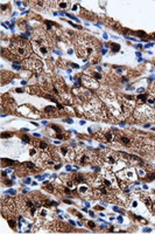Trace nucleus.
I'll return each instance as SVG.
<instances>
[{
    "instance_id": "obj_17",
    "label": "nucleus",
    "mask_w": 155,
    "mask_h": 234,
    "mask_svg": "<svg viewBox=\"0 0 155 234\" xmlns=\"http://www.w3.org/2000/svg\"><path fill=\"white\" fill-rule=\"evenodd\" d=\"M44 111H46V113H54L55 108H54V106H47L46 109H44Z\"/></svg>"
},
{
    "instance_id": "obj_12",
    "label": "nucleus",
    "mask_w": 155,
    "mask_h": 234,
    "mask_svg": "<svg viewBox=\"0 0 155 234\" xmlns=\"http://www.w3.org/2000/svg\"><path fill=\"white\" fill-rule=\"evenodd\" d=\"M40 148H41V150H42L43 152H50V148L48 146V144L44 143V142H40Z\"/></svg>"
},
{
    "instance_id": "obj_21",
    "label": "nucleus",
    "mask_w": 155,
    "mask_h": 234,
    "mask_svg": "<svg viewBox=\"0 0 155 234\" xmlns=\"http://www.w3.org/2000/svg\"><path fill=\"white\" fill-rule=\"evenodd\" d=\"M13 68H14V69H16V70H20V67H19L18 64H15V63H13Z\"/></svg>"
},
{
    "instance_id": "obj_6",
    "label": "nucleus",
    "mask_w": 155,
    "mask_h": 234,
    "mask_svg": "<svg viewBox=\"0 0 155 234\" xmlns=\"http://www.w3.org/2000/svg\"><path fill=\"white\" fill-rule=\"evenodd\" d=\"M81 81H82L83 85L86 87V88H90V89H98L99 88V82H98L97 80H94L93 77H91V76L83 75L82 77H81Z\"/></svg>"
},
{
    "instance_id": "obj_27",
    "label": "nucleus",
    "mask_w": 155,
    "mask_h": 234,
    "mask_svg": "<svg viewBox=\"0 0 155 234\" xmlns=\"http://www.w3.org/2000/svg\"><path fill=\"white\" fill-rule=\"evenodd\" d=\"M154 38H155V34H154Z\"/></svg>"
},
{
    "instance_id": "obj_9",
    "label": "nucleus",
    "mask_w": 155,
    "mask_h": 234,
    "mask_svg": "<svg viewBox=\"0 0 155 234\" xmlns=\"http://www.w3.org/2000/svg\"><path fill=\"white\" fill-rule=\"evenodd\" d=\"M103 138H105V139L109 142V143H117L118 142V136H117L113 131H106V132H104L103 134Z\"/></svg>"
},
{
    "instance_id": "obj_13",
    "label": "nucleus",
    "mask_w": 155,
    "mask_h": 234,
    "mask_svg": "<svg viewBox=\"0 0 155 234\" xmlns=\"http://www.w3.org/2000/svg\"><path fill=\"white\" fill-rule=\"evenodd\" d=\"M89 186H85V185H81V187L78 189L79 191V194H86V192H89Z\"/></svg>"
},
{
    "instance_id": "obj_15",
    "label": "nucleus",
    "mask_w": 155,
    "mask_h": 234,
    "mask_svg": "<svg viewBox=\"0 0 155 234\" xmlns=\"http://www.w3.org/2000/svg\"><path fill=\"white\" fill-rule=\"evenodd\" d=\"M91 75L93 76L94 80H100L101 79V75L100 74H98V73H91Z\"/></svg>"
},
{
    "instance_id": "obj_24",
    "label": "nucleus",
    "mask_w": 155,
    "mask_h": 234,
    "mask_svg": "<svg viewBox=\"0 0 155 234\" xmlns=\"http://www.w3.org/2000/svg\"><path fill=\"white\" fill-rule=\"evenodd\" d=\"M5 184H6V185H8V186H11L13 184L12 182H11V180H6V182H5Z\"/></svg>"
},
{
    "instance_id": "obj_8",
    "label": "nucleus",
    "mask_w": 155,
    "mask_h": 234,
    "mask_svg": "<svg viewBox=\"0 0 155 234\" xmlns=\"http://www.w3.org/2000/svg\"><path fill=\"white\" fill-rule=\"evenodd\" d=\"M103 158L105 161H109L110 164H116L119 159V155L116 152H111V151H106L103 153Z\"/></svg>"
},
{
    "instance_id": "obj_16",
    "label": "nucleus",
    "mask_w": 155,
    "mask_h": 234,
    "mask_svg": "<svg viewBox=\"0 0 155 234\" xmlns=\"http://www.w3.org/2000/svg\"><path fill=\"white\" fill-rule=\"evenodd\" d=\"M44 185H46V189H47V190H50V191H53V190H54V186H53L51 184H49L48 182L44 183Z\"/></svg>"
},
{
    "instance_id": "obj_4",
    "label": "nucleus",
    "mask_w": 155,
    "mask_h": 234,
    "mask_svg": "<svg viewBox=\"0 0 155 234\" xmlns=\"http://www.w3.org/2000/svg\"><path fill=\"white\" fill-rule=\"evenodd\" d=\"M76 160L82 165H88L90 161L96 160V156L90 153L86 150H82L81 152H76Z\"/></svg>"
},
{
    "instance_id": "obj_18",
    "label": "nucleus",
    "mask_w": 155,
    "mask_h": 234,
    "mask_svg": "<svg viewBox=\"0 0 155 234\" xmlns=\"http://www.w3.org/2000/svg\"><path fill=\"white\" fill-rule=\"evenodd\" d=\"M58 6L61 7V8H67L68 3H65V1H63V3H58Z\"/></svg>"
},
{
    "instance_id": "obj_19",
    "label": "nucleus",
    "mask_w": 155,
    "mask_h": 234,
    "mask_svg": "<svg viewBox=\"0 0 155 234\" xmlns=\"http://www.w3.org/2000/svg\"><path fill=\"white\" fill-rule=\"evenodd\" d=\"M88 226H89V227H91V228H94V227H96V225H94L92 221H89V222H88Z\"/></svg>"
},
{
    "instance_id": "obj_22",
    "label": "nucleus",
    "mask_w": 155,
    "mask_h": 234,
    "mask_svg": "<svg viewBox=\"0 0 155 234\" xmlns=\"http://www.w3.org/2000/svg\"><path fill=\"white\" fill-rule=\"evenodd\" d=\"M139 176H140V177H145V172H143L142 170H140V171H139Z\"/></svg>"
},
{
    "instance_id": "obj_23",
    "label": "nucleus",
    "mask_w": 155,
    "mask_h": 234,
    "mask_svg": "<svg viewBox=\"0 0 155 234\" xmlns=\"http://www.w3.org/2000/svg\"><path fill=\"white\" fill-rule=\"evenodd\" d=\"M150 208H152V211L153 212L155 213V201H153V204H152V207H150Z\"/></svg>"
},
{
    "instance_id": "obj_14",
    "label": "nucleus",
    "mask_w": 155,
    "mask_h": 234,
    "mask_svg": "<svg viewBox=\"0 0 155 234\" xmlns=\"http://www.w3.org/2000/svg\"><path fill=\"white\" fill-rule=\"evenodd\" d=\"M111 48H112V52H118V50H119V45H116V43H111Z\"/></svg>"
},
{
    "instance_id": "obj_2",
    "label": "nucleus",
    "mask_w": 155,
    "mask_h": 234,
    "mask_svg": "<svg viewBox=\"0 0 155 234\" xmlns=\"http://www.w3.org/2000/svg\"><path fill=\"white\" fill-rule=\"evenodd\" d=\"M75 46L81 58H91L96 54V48L93 43L86 37H78L75 41Z\"/></svg>"
},
{
    "instance_id": "obj_5",
    "label": "nucleus",
    "mask_w": 155,
    "mask_h": 234,
    "mask_svg": "<svg viewBox=\"0 0 155 234\" xmlns=\"http://www.w3.org/2000/svg\"><path fill=\"white\" fill-rule=\"evenodd\" d=\"M24 67L29 70H33V71L39 73L40 70L42 69V63H41V61H40L37 58L36 59L31 58V59H27V60L24 61Z\"/></svg>"
},
{
    "instance_id": "obj_10",
    "label": "nucleus",
    "mask_w": 155,
    "mask_h": 234,
    "mask_svg": "<svg viewBox=\"0 0 155 234\" xmlns=\"http://www.w3.org/2000/svg\"><path fill=\"white\" fill-rule=\"evenodd\" d=\"M118 142L120 144H122L124 146H132L133 145V139H131L130 137L125 136V135H120L118 137Z\"/></svg>"
},
{
    "instance_id": "obj_11",
    "label": "nucleus",
    "mask_w": 155,
    "mask_h": 234,
    "mask_svg": "<svg viewBox=\"0 0 155 234\" xmlns=\"http://www.w3.org/2000/svg\"><path fill=\"white\" fill-rule=\"evenodd\" d=\"M141 200L143 201V204H146L148 207H152V204H153V200L150 195L147 194V193H142L141 194Z\"/></svg>"
},
{
    "instance_id": "obj_25",
    "label": "nucleus",
    "mask_w": 155,
    "mask_h": 234,
    "mask_svg": "<svg viewBox=\"0 0 155 234\" xmlns=\"http://www.w3.org/2000/svg\"><path fill=\"white\" fill-rule=\"evenodd\" d=\"M35 153H36V151H35V150H31V155L32 156H34Z\"/></svg>"
},
{
    "instance_id": "obj_20",
    "label": "nucleus",
    "mask_w": 155,
    "mask_h": 234,
    "mask_svg": "<svg viewBox=\"0 0 155 234\" xmlns=\"http://www.w3.org/2000/svg\"><path fill=\"white\" fill-rule=\"evenodd\" d=\"M8 222H9V225H11V227H12V228L15 227V224H14V221H13V220H8Z\"/></svg>"
},
{
    "instance_id": "obj_3",
    "label": "nucleus",
    "mask_w": 155,
    "mask_h": 234,
    "mask_svg": "<svg viewBox=\"0 0 155 234\" xmlns=\"http://www.w3.org/2000/svg\"><path fill=\"white\" fill-rule=\"evenodd\" d=\"M9 49L13 54L18 55L19 58H27L32 53V45L22 38H18L13 42H11Z\"/></svg>"
},
{
    "instance_id": "obj_1",
    "label": "nucleus",
    "mask_w": 155,
    "mask_h": 234,
    "mask_svg": "<svg viewBox=\"0 0 155 234\" xmlns=\"http://www.w3.org/2000/svg\"><path fill=\"white\" fill-rule=\"evenodd\" d=\"M32 46L33 48L39 52L41 55L47 56L50 52V49L53 48V41L50 37L48 35L47 32H40V33H35L33 35V40H32Z\"/></svg>"
},
{
    "instance_id": "obj_26",
    "label": "nucleus",
    "mask_w": 155,
    "mask_h": 234,
    "mask_svg": "<svg viewBox=\"0 0 155 234\" xmlns=\"http://www.w3.org/2000/svg\"><path fill=\"white\" fill-rule=\"evenodd\" d=\"M9 193H11V194H14V193H15V192H14V191H13V190H9Z\"/></svg>"
},
{
    "instance_id": "obj_7",
    "label": "nucleus",
    "mask_w": 155,
    "mask_h": 234,
    "mask_svg": "<svg viewBox=\"0 0 155 234\" xmlns=\"http://www.w3.org/2000/svg\"><path fill=\"white\" fill-rule=\"evenodd\" d=\"M119 177H120L121 179L126 180V182H131V180L135 179V171H134L133 169H126V170L121 171V172L119 173Z\"/></svg>"
}]
</instances>
